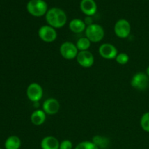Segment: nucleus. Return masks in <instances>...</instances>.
Segmentation results:
<instances>
[{"label": "nucleus", "mask_w": 149, "mask_h": 149, "mask_svg": "<svg viewBox=\"0 0 149 149\" xmlns=\"http://www.w3.org/2000/svg\"><path fill=\"white\" fill-rule=\"evenodd\" d=\"M47 119V114L43 110L37 109L34 111L31 115V122L36 126H40L43 125Z\"/></svg>", "instance_id": "15"}, {"label": "nucleus", "mask_w": 149, "mask_h": 149, "mask_svg": "<svg viewBox=\"0 0 149 149\" xmlns=\"http://www.w3.org/2000/svg\"><path fill=\"white\" fill-rule=\"evenodd\" d=\"M141 127L145 132H149V111L146 112L141 118Z\"/></svg>", "instance_id": "20"}, {"label": "nucleus", "mask_w": 149, "mask_h": 149, "mask_svg": "<svg viewBox=\"0 0 149 149\" xmlns=\"http://www.w3.org/2000/svg\"><path fill=\"white\" fill-rule=\"evenodd\" d=\"M76 59L79 65L83 68H90L95 62L94 55L89 50L79 51Z\"/></svg>", "instance_id": "10"}, {"label": "nucleus", "mask_w": 149, "mask_h": 149, "mask_svg": "<svg viewBox=\"0 0 149 149\" xmlns=\"http://www.w3.org/2000/svg\"><path fill=\"white\" fill-rule=\"evenodd\" d=\"M75 149H99V148L93 141H85L77 144Z\"/></svg>", "instance_id": "19"}, {"label": "nucleus", "mask_w": 149, "mask_h": 149, "mask_svg": "<svg viewBox=\"0 0 149 149\" xmlns=\"http://www.w3.org/2000/svg\"><path fill=\"white\" fill-rule=\"evenodd\" d=\"M59 101L54 97H49L46 99L42 104V110L47 115H55L58 113L60 110Z\"/></svg>", "instance_id": "11"}, {"label": "nucleus", "mask_w": 149, "mask_h": 149, "mask_svg": "<svg viewBox=\"0 0 149 149\" xmlns=\"http://www.w3.org/2000/svg\"><path fill=\"white\" fill-rule=\"evenodd\" d=\"M92 141L98 147L99 149H106L110 145V140L101 135H95Z\"/></svg>", "instance_id": "17"}, {"label": "nucleus", "mask_w": 149, "mask_h": 149, "mask_svg": "<svg viewBox=\"0 0 149 149\" xmlns=\"http://www.w3.org/2000/svg\"><path fill=\"white\" fill-rule=\"evenodd\" d=\"M114 33L120 39H126L131 33V25L126 19H119L113 27Z\"/></svg>", "instance_id": "6"}, {"label": "nucleus", "mask_w": 149, "mask_h": 149, "mask_svg": "<svg viewBox=\"0 0 149 149\" xmlns=\"http://www.w3.org/2000/svg\"><path fill=\"white\" fill-rule=\"evenodd\" d=\"M43 88L39 84L32 82L26 89V96L30 101L37 103L43 97Z\"/></svg>", "instance_id": "7"}, {"label": "nucleus", "mask_w": 149, "mask_h": 149, "mask_svg": "<svg viewBox=\"0 0 149 149\" xmlns=\"http://www.w3.org/2000/svg\"><path fill=\"white\" fill-rule=\"evenodd\" d=\"M60 53L64 59L71 61L77 58L79 50L76 44L71 42H65L61 44L60 47Z\"/></svg>", "instance_id": "5"}, {"label": "nucleus", "mask_w": 149, "mask_h": 149, "mask_svg": "<svg viewBox=\"0 0 149 149\" xmlns=\"http://www.w3.org/2000/svg\"><path fill=\"white\" fill-rule=\"evenodd\" d=\"M21 146V141L16 135H11L6 139L4 142L5 149H20Z\"/></svg>", "instance_id": "16"}, {"label": "nucleus", "mask_w": 149, "mask_h": 149, "mask_svg": "<svg viewBox=\"0 0 149 149\" xmlns=\"http://www.w3.org/2000/svg\"><path fill=\"white\" fill-rule=\"evenodd\" d=\"M84 21V23H86V25H87V26H89V25H90V24H93V19H92V17H90V16H87Z\"/></svg>", "instance_id": "23"}, {"label": "nucleus", "mask_w": 149, "mask_h": 149, "mask_svg": "<svg viewBox=\"0 0 149 149\" xmlns=\"http://www.w3.org/2000/svg\"><path fill=\"white\" fill-rule=\"evenodd\" d=\"M100 56L106 60H113L118 55L117 48L111 43L102 44L98 48Z\"/></svg>", "instance_id": "9"}, {"label": "nucleus", "mask_w": 149, "mask_h": 149, "mask_svg": "<svg viewBox=\"0 0 149 149\" xmlns=\"http://www.w3.org/2000/svg\"><path fill=\"white\" fill-rule=\"evenodd\" d=\"M38 36L42 41L46 43H52L57 39L58 33L56 29L49 25H44L38 30Z\"/></svg>", "instance_id": "4"}, {"label": "nucleus", "mask_w": 149, "mask_h": 149, "mask_svg": "<svg viewBox=\"0 0 149 149\" xmlns=\"http://www.w3.org/2000/svg\"><path fill=\"white\" fill-rule=\"evenodd\" d=\"M115 60H116V63L119 65H126L129 62L130 57L125 52H121V53H118Z\"/></svg>", "instance_id": "21"}, {"label": "nucleus", "mask_w": 149, "mask_h": 149, "mask_svg": "<svg viewBox=\"0 0 149 149\" xmlns=\"http://www.w3.org/2000/svg\"><path fill=\"white\" fill-rule=\"evenodd\" d=\"M130 84L133 88L138 90H145L149 85V77L146 73L138 72L132 77Z\"/></svg>", "instance_id": "8"}, {"label": "nucleus", "mask_w": 149, "mask_h": 149, "mask_svg": "<svg viewBox=\"0 0 149 149\" xmlns=\"http://www.w3.org/2000/svg\"><path fill=\"white\" fill-rule=\"evenodd\" d=\"M69 29L74 33H81L85 31L87 25L84 20L79 18H74L69 23Z\"/></svg>", "instance_id": "14"}, {"label": "nucleus", "mask_w": 149, "mask_h": 149, "mask_svg": "<svg viewBox=\"0 0 149 149\" xmlns=\"http://www.w3.org/2000/svg\"><path fill=\"white\" fill-rule=\"evenodd\" d=\"M42 149H59L60 142L54 136H46L42 140L40 143Z\"/></svg>", "instance_id": "13"}, {"label": "nucleus", "mask_w": 149, "mask_h": 149, "mask_svg": "<svg viewBox=\"0 0 149 149\" xmlns=\"http://www.w3.org/2000/svg\"><path fill=\"white\" fill-rule=\"evenodd\" d=\"M146 74L147 76H148V77H149V65H148V67H147L146 71Z\"/></svg>", "instance_id": "24"}, {"label": "nucleus", "mask_w": 149, "mask_h": 149, "mask_svg": "<svg viewBox=\"0 0 149 149\" xmlns=\"http://www.w3.org/2000/svg\"><path fill=\"white\" fill-rule=\"evenodd\" d=\"M73 143L69 140H64L60 143L59 149H72Z\"/></svg>", "instance_id": "22"}, {"label": "nucleus", "mask_w": 149, "mask_h": 149, "mask_svg": "<svg viewBox=\"0 0 149 149\" xmlns=\"http://www.w3.org/2000/svg\"><path fill=\"white\" fill-rule=\"evenodd\" d=\"M86 37L93 43L101 42L105 36V31L103 26L97 23H93L87 26L85 30Z\"/></svg>", "instance_id": "3"}, {"label": "nucleus", "mask_w": 149, "mask_h": 149, "mask_svg": "<svg viewBox=\"0 0 149 149\" xmlns=\"http://www.w3.org/2000/svg\"><path fill=\"white\" fill-rule=\"evenodd\" d=\"M91 43L92 42H90L86 36H84V37L79 38V39L77 41L76 46H77L79 52V51H86L88 50L89 48L90 47Z\"/></svg>", "instance_id": "18"}, {"label": "nucleus", "mask_w": 149, "mask_h": 149, "mask_svg": "<svg viewBox=\"0 0 149 149\" xmlns=\"http://www.w3.org/2000/svg\"><path fill=\"white\" fill-rule=\"evenodd\" d=\"M80 9L84 15L92 17L97 13V4L94 0H81Z\"/></svg>", "instance_id": "12"}, {"label": "nucleus", "mask_w": 149, "mask_h": 149, "mask_svg": "<svg viewBox=\"0 0 149 149\" xmlns=\"http://www.w3.org/2000/svg\"><path fill=\"white\" fill-rule=\"evenodd\" d=\"M47 25L54 29H61L67 23V15L65 12L58 7H52L48 10L45 15Z\"/></svg>", "instance_id": "1"}, {"label": "nucleus", "mask_w": 149, "mask_h": 149, "mask_svg": "<svg viewBox=\"0 0 149 149\" xmlns=\"http://www.w3.org/2000/svg\"><path fill=\"white\" fill-rule=\"evenodd\" d=\"M0 149H2V148H0Z\"/></svg>", "instance_id": "25"}, {"label": "nucleus", "mask_w": 149, "mask_h": 149, "mask_svg": "<svg viewBox=\"0 0 149 149\" xmlns=\"http://www.w3.org/2000/svg\"><path fill=\"white\" fill-rule=\"evenodd\" d=\"M28 13L33 17H42L48 11L47 4L45 0H30L26 5Z\"/></svg>", "instance_id": "2"}]
</instances>
